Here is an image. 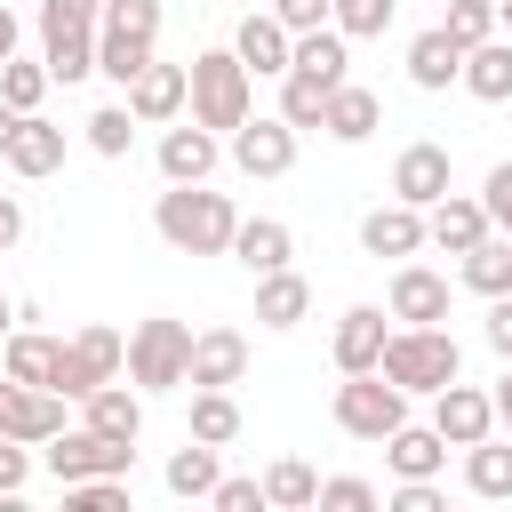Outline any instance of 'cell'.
<instances>
[{"mask_svg":"<svg viewBox=\"0 0 512 512\" xmlns=\"http://www.w3.org/2000/svg\"><path fill=\"white\" fill-rule=\"evenodd\" d=\"M152 224L176 256H232V232H240V208L208 184H168L152 200Z\"/></svg>","mask_w":512,"mask_h":512,"instance_id":"6da1fadb","label":"cell"},{"mask_svg":"<svg viewBox=\"0 0 512 512\" xmlns=\"http://www.w3.org/2000/svg\"><path fill=\"white\" fill-rule=\"evenodd\" d=\"M248 112H256V72L232 48H200L192 56V120L216 128V136H232Z\"/></svg>","mask_w":512,"mask_h":512,"instance_id":"7a4b0ae2","label":"cell"},{"mask_svg":"<svg viewBox=\"0 0 512 512\" xmlns=\"http://www.w3.org/2000/svg\"><path fill=\"white\" fill-rule=\"evenodd\" d=\"M128 384H136V392H176V384H192V328L168 320V312L136 320V328H128Z\"/></svg>","mask_w":512,"mask_h":512,"instance_id":"3957f363","label":"cell"},{"mask_svg":"<svg viewBox=\"0 0 512 512\" xmlns=\"http://www.w3.org/2000/svg\"><path fill=\"white\" fill-rule=\"evenodd\" d=\"M376 376H392L400 392H448V384L464 376V352H456L448 328H392Z\"/></svg>","mask_w":512,"mask_h":512,"instance_id":"277c9868","label":"cell"},{"mask_svg":"<svg viewBox=\"0 0 512 512\" xmlns=\"http://www.w3.org/2000/svg\"><path fill=\"white\" fill-rule=\"evenodd\" d=\"M328 416H336V432H352V440H392L400 424H408V392L392 384V376H344L336 384V400H328Z\"/></svg>","mask_w":512,"mask_h":512,"instance_id":"5b68a950","label":"cell"},{"mask_svg":"<svg viewBox=\"0 0 512 512\" xmlns=\"http://www.w3.org/2000/svg\"><path fill=\"white\" fill-rule=\"evenodd\" d=\"M40 464L72 488V480H128L136 472V440H104V432H88V424H64L48 448H40Z\"/></svg>","mask_w":512,"mask_h":512,"instance_id":"8992f818","label":"cell"},{"mask_svg":"<svg viewBox=\"0 0 512 512\" xmlns=\"http://www.w3.org/2000/svg\"><path fill=\"white\" fill-rule=\"evenodd\" d=\"M120 368H128V336L120 328H80L56 352V392L64 400H88L96 384H120Z\"/></svg>","mask_w":512,"mask_h":512,"instance_id":"52a82bcc","label":"cell"},{"mask_svg":"<svg viewBox=\"0 0 512 512\" xmlns=\"http://www.w3.org/2000/svg\"><path fill=\"white\" fill-rule=\"evenodd\" d=\"M296 136H304V128H288L280 112H248L224 144H232V168H240V176H288V168H296Z\"/></svg>","mask_w":512,"mask_h":512,"instance_id":"ba28073f","label":"cell"},{"mask_svg":"<svg viewBox=\"0 0 512 512\" xmlns=\"http://www.w3.org/2000/svg\"><path fill=\"white\" fill-rule=\"evenodd\" d=\"M56 432H64V392H40V384H16V376H0V440L48 448Z\"/></svg>","mask_w":512,"mask_h":512,"instance_id":"9c48e42d","label":"cell"},{"mask_svg":"<svg viewBox=\"0 0 512 512\" xmlns=\"http://www.w3.org/2000/svg\"><path fill=\"white\" fill-rule=\"evenodd\" d=\"M184 104H192V64H160V56H152V64L128 80V112H136L144 128H176Z\"/></svg>","mask_w":512,"mask_h":512,"instance_id":"30bf717a","label":"cell"},{"mask_svg":"<svg viewBox=\"0 0 512 512\" xmlns=\"http://www.w3.org/2000/svg\"><path fill=\"white\" fill-rule=\"evenodd\" d=\"M384 344H392V312L384 304H352L344 320H336V376H376L384 368Z\"/></svg>","mask_w":512,"mask_h":512,"instance_id":"8fae6325","label":"cell"},{"mask_svg":"<svg viewBox=\"0 0 512 512\" xmlns=\"http://www.w3.org/2000/svg\"><path fill=\"white\" fill-rule=\"evenodd\" d=\"M448 192H456L448 144H400V160H392V200H408V208H440Z\"/></svg>","mask_w":512,"mask_h":512,"instance_id":"7c38bea8","label":"cell"},{"mask_svg":"<svg viewBox=\"0 0 512 512\" xmlns=\"http://www.w3.org/2000/svg\"><path fill=\"white\" fill-rule=\"evenodd\" d=\"M432 432L448 440V448H480L488 432H496V400L480 392V384H448V392H432Z\"/></svg>","mask_w":512,"mask_h":512,"instance_id":"4fadbf2b","label":"cell"},{"mask_svg":"<svg viewBox=\"0 0 512 512\" xmlns=\"http://www.w3.org/2000/svg\"><path fill=\"white\" fill-rule=\"evenodd\" d=\"M232 56H240L256 80H288V64H296V32H288L272 8H256V16H240V32H232Z\"/></svg>","mask_w":512,"mask_h":512,"instance_id":"5bb4252c","label":"cell"},{"mask_svg":"<svg viewBox=\"0 0 512 512\" xmlns=\"http://www.w3.org/2000/svg\"><path fill=\"white\" fill-rule=\"evenodd\" d=\"M216 160H224V136H216V128H200V120L160 128V176H168V184H208Z\"/></svg>","mask_w":512,"mask_h":512,"instance_id":"9a60e30c","label":"cell"},{"mask_svg":"<svg viewBox=\"0 0 512 512\" xmlns=\"http://www.w3.org/2000/svg\"><path fill=\"white\" fill-rule=\"evenodd\" d=\"M384 312H392L400 328H440V320H448V280H440L432 264H400Z\"/></svg>","mask_w":512,"mask_h":512,"instance_id":"2e32d148","label":"cell"},{"mask_svg":"<svg viewBox=\"0 0 512 512\" xmlns=\"http://www.w3.org/2000/svg\"><path fill=\"white\" fill-rule=\"evenodd\" d=\"M248 376V336L240 328H200L192 336V392H232Z\"/></svg>","mask_w":512,"mask_h":512,"instance_id":"e0dca14e","label":"cell"},{"mask_svg":"<svg viewBox=\"0 0 512 512\" xmlns=\"http://www.w3.org/2000/svg\"><path fill=\"white\" fill-rule=\"evenodd\" d=\"M424 240H432V232H424V208H408V200H384V208L360 216V248H368V256H400V264H408Z\"/></svg>","mask_w":512,"mask_h":512,"instance_id":"ac0fdd59","label":"cell"},{"mask_svg":"<svg viewBox=\"0 0 512 512\" xmlns=\"http://www.w3.org/2000/svg\"><path fill=\"white\" fill-rule=\"evenodd\" d=\"M288 256H296V232H288L280 216H240V232H232V264H240L248 280L288 272Z\"/></svg>","mask_w":512,"mask_h":512,"instance_id":"d6986e66","label":"cell"},{"mask_svg":"<svg viewBox=\"0 0 512 512\" xmlns=\"http://www.w3.org/2000/svg\"><path fill=\"white\" fill-rule=\"evenodd\" d=\"M424 232H432V248H448V256H472L496 224H488V208H480V192L464 200V192H448L440 208H424Z\"/></svg>","mask_w":512,"mask_h":512,"instance_id":"ffe728a7","label":"cell"},{"mask_svg":"<svg viewBox=\"0 0 512 512\" xmlns=\"http://www.w3.org/2000/svg\"><path fill=\"white\" fill-rule=\"evenodd\" d=\"M56 352H64V336L16 328V336L0 344V376H16V384H40V392H56Z\"/></svg>","mask_w":512,"mask_h":512,"instance_id":"44dd1931","label":"cell"},{"mask_svg":"<svg viewBox=\"0 0 512 512\" xmlns=\"http://www.w3.org/2000/svg\"><path fill=\"white\" fill-rule=\"evenodd\" d=\"M80 408H88L80 424L104 432V440H136V432H144V392H136V384H96Z\"/></svg>","mask_w":512,"mask_h":512,"instance_id":"7402d4cb","label":"cell"},{"mask_svg":"<svg viewBox=\"0 0 512 512\" xmlns=\"http://www.w3.org/2000/svg\"><path fill=\"white\" fill-rule=\"evenodd\" d=\"M384 464H392V480H440L448 440H440L432 424H400V432L384 440Z\"/></svg>","mask_w":512,"mask_h":512,"instance_id":"603a6c76","label":"cell"},{"mask_svg":"<svg viewBox=\"0 0 512 512\" xmlns=\"http://www.w3.org/2000/svg\"><path fill=\"white\" fill-rule=\"evenodd\" d=\"M408 80H416V88H432V96H440V88H456V80H464V48H456L440 24H432V32H416V40H408Z\"/></svg>","mask_w":512,"mask_h":512,"instance_id":"cb8c5ba5","label":"cell"},{"mask_svg":"<svg viewBox=\"0 0 512 512\" xmlns=\"http://www.w3.org/2000/svg\"><path fill=\"white\" fill-rule=\"evenodd\" d=\"M0 168H16V176H56V168H64V128L40 120V112H24V128H16V144H8Z\"/></svg>","mask_w":512,"mask_h":512,"instance_id":"d4e9b609","label":"cell"},{"mask_svg":"<svg viewBox=\"0 0 512 512\" xmlns=\"http://www.w3.org/2000/svg\"><path fill=\"white\" fill-rule=\"evenodd\" d=\"M464 96H480V104H512V40H480V48H464V80H456Z\"/></svg>","mask_w":512,"mask_h":512,"instance_id":"484cf974","label":"cell"},{"mask_svg":"<svg viewBox=\"0 0 512 512\" xmlns=\"http://www.w3.org/2000/svg\"><path fill=\"white\" fill-rule=\"evenodd\" d=\"M344 64H352V40H344L336 24L296 32V64H288V72H304V80H320V88H344Z\"/></svg>","mask_w":512,"mask_h":512,"instance_id":"4316f807","label":"cell"},{"mask_svg":"<svg viewBox=\"0 0 512 512\" xmlns=\"http://www.w3.org/2000/svg\"><path fill=\"white\" fill-rule=\"evenodd\" d=\"M320 128H328L336 144H368V136L384 128V104H376V88H352V80H344V88L328 96V120H320Z\"/></svg>","mask_w":512,"mask_h":512,"instance_id":"83f0119b","label":"cell"},{"mask_svg":"<svg viewBox=\"0 0 512 512\" xmlns=\"http://www.w3.org/2000/svg\"><path fill=\"white\" fill-rule=\"evenodd\" d=\"M304 312H312V280L304 272H264L256 280V320L264 328H296Z\"/></svg>","mask_w":512,"mask_h":512,"instance_id":"f1b7e54d","label":"cell"},{"mask_svg":"<svg viewBox=\"0 0 512 512\" xmlns=\"http://www.w3.org/2000/svg\"><path fill=\"white\" fill-rule=\"evenodd\" d=\"M464 488L472 496H488V504H512V440H480V448H464Z\"/></svg>","mask_w":512,"mask_h":512,"instance_id":"f546056e","label":"cell"},{"mask_svg":"<svg viewBox=\"0 0 512 512\" xmlns=\"http://www.w3.org/2000/svg\"><path fill=\"white\" fill-rule=\"evenodd\" d=\"M464 288H472V296H488V304H496V296H512V232H488V240L464 256Z\"/></svg>","mask_w":512,"mask_h":512,"instance_id":"4dcf8cb0","label":"cell"},{"mask_svg":"<svg viewBox=\"0 0 512 512\" xmlns=\"http://www.w3.org/2000/svg\"><path fill=\"white\" fill-rule=\"evenodd\" d=\"M216 480H224V464H216L208 440H184L168 456V496H216Z\"/></svg>","mask_w":512,"mask_h":512,"instance_id":"1f68e13d","label":"cell"},{"mask_svg":"<svg viewBox=\"0 0 512 512\" xmlns=\"http://www.w3.org/2000/svg\"><path fill=\"white\" fill-rule=\"evenodd\" d=\"M104 32V0H40V48L48 40H96Z\"/></svg>","mask_w":512,"mask_h":512,"instance_id":"d6a6232c","label":"cell"},{"mask_svg":"<svg viewBox=\"0 0 512 512\" xmlns=\"http://www.w3.org/2000/svg\"><path fill=\"white\" fill-rule=\"evenodd\" d=\"M264 496H272V512H304V504H320V472L304 456H280L264 472Z\"/></svg>","mask_w":512,"mask_h":512,"instance_id":"836d02e7","label":"cell"},{"mask_svg":"<svg viewBox=\"0 0 512 512\" xmlns=\"http://www.w3.org/2000/svg\"><path fill=\"white\" fill-rule=\"evenodd\" d=\"M80 128H88V152H104V160H128V144H136V128H144V120H136L128 104H96Z\"/></svg>","mask_w":512,"mask_h":512,"instance_id":"e575fe53","label":"cell"},{"mask_svg":"<svg viewBox=\"0 0 512 512\" xmlns=\"http://www.w3.org/2000/svg\"><path fill=\"white\" fill-rule=\"evenodd\" d=\"M192 440L232 448V440H240V400H232V392H192Z\"/></svg>","mask_w":512,"mask_h":512,"instance_id":"d590c367","label":"cell"},{"mask_svg":"<svg viewBox=\"0 0 512 512\" xmlns=\"http://www.w3.org/2000/svg\"><path fill=\"white\" fill-rule=\"evenodd\" d=\"M144 64H152V40H128V32H96V72H104V80H120V88H128Z\"/></svg>","mask_w":512,"mask_h":512,"instance_id":"8d00e7d4","label":"cell"},{"mask_svg":"<svg viewBox=\"0 0 512 512\" xmlns=\"http://www.w3.org/2000/svg\"><path fill=\"white\" fill-rule=\"evenodd\" d=\"M328 96H336V88L288 72V80H280V120H288V128H320V120H328Z\"/></svg>","mask_w":512,"mask_h":512,"instance_id":"74e56055","label":"cell"},{"mask_svg":"<svg viewBox=\"0 0 512 512\" xmlns=\"http://www.w3.org/2000/svg\"><path fill=\"white\" fill-rule=\"evenodd\" d=\"M496 0H448V16H440V32L456 40V48H480V40H496Z\"/></svg>","mask_w":512,"mask_h":512,"instance_id":"f35d334b","label":"cell"},{"mask_svg":"<svg viewBox=\"0 0 512 512\" xmlns=\"http://www.w3.org/2000/svg\"><path fill=\"white\" fill-rule=\"evenodd\" d=\"M40 96H48V64L8 56V64H0V104H8V112H40Z\"/></svg>","mask_w":512,"mask_h":512,"instance_id":"ab89813d","label":"cell"},{"mask_svg":"<svg viewBox=\"0 0 512 512\" xmlns=\"http://www.w3.org/2000/svg\"><path fill=\"white\" fill-rule=\"evenodd\" d=\"M56 512H136V496H128V480H72Z\"/></svg>","mask_w":512,"mask_h":512,"instance_id":"60d3db41","label":"cell"},{"mask_svg":"<svg viewBox=\"0 0 512 512\" xmlns=\"http://www.w3.org/2000/svg\"><path fill=\"white\" fill-rule=\"evenodd\" d=\"M392 8H400V0H336V16H328V24H336L344 40H376V32L392 24Z\"/></svg>","mask_w":512,"mask_h":512,"instance_id":"b9f144b4","label":"cell"},{"mask_svg":"<svg viewBox=\"0 0 512 512\" xmlns=\"http://www.w3.org/2000/svg\"><path fill=\"white\" fill-rule=\"evenodd\" d=\"M104 32H128V40H160V0H104Z\"/></svg>","mask_w":512,"mask_h":512,"instance_id":"7bdbcfd3","label":"cell"},{"mask_svg":"<svg viewBox=\"0 0 512 512\" xmlns=\"http://www.w3.org/2000/svg\"><path fill=\"white\" fill-rule=\"evenodd\" d=\"M320 512H384V496L360 472H336V480H320Z\"/></svg>","mask_w":512,"mask_h":512,"instance_id":"ee69618b","label":"cell"},{"mask_svg":"<svg viewBox=\"0 0 512 512\" xmlns=\"http://www.w3.org/2000/svg\"><path fill=\"white\" fill-rule=\"evenodd\" d=\"M40 64H48V80H64V88H72V80H88V72H96V40H48V56H40Z\"/></svg>","mask_w":512,"mask_h":512,"instance_id":"f6af8a7d","label":"cell"},{"mask_svg":"<svg viewBox=\"0 0 512 512\" xmlns=\"http://www.w3.org/2000/svg\"><path fill=\"white\" fill-rule=\"evenodd\" d=\"M208 512H272V496H264V480H216V496H208Z\"/></svg>","mask_w":512,"mask_h":512,"instance_id":"bcb514c9","label":"cell"},{"mask_svg":"<svg viewBox=\"0 0 512 512\" xmlns=\"http://www.w3.org/2000/svg\"><path fill=\"white\" fill-rule=\"evenodd\" d=\"M480 208H488L496 232H512V160H496V168L480 176Z\"/></svg>","mask_w":512,"mask_h":512,"instance_id":"7dc6e473","label":"cell"},{"mask_svg":"<svg viewBox=\"0 0 512 512\" xmlns=\"http://www.w3.org/2000/svg\"><path fill=\"white\" fill-rule=\"evenodd\" d=\"M272 16H280L288 32H320V24L336 16V0H272Z\"/></svg>","mask_w":512,"mask_h":512,"instance_id":"c3c4849f","label":"cell"},{"mask_svg":"<svg viewBox=\"0 0 512 512\" xmlns=\"http://www.w3.org/2000/svg\"><path fill=\"white\" fill-rule=\"evenodd\" d=\"M384 512H448V496H440L432 480H400V488L384 496Z\"/></svg>","mask_w":512,"mask_h":512,"instance_id":"681fc988","label":"cell"},{"mask_svg":"<svg viewBox=\"0 0 512 512\" xmlns=\"http://www.w3.org/2000/svg\"><path fill=\"white\" fill-rule=\"evenodd\" d=\"M32 480V448L24 440H0V488H24Z\"/></svg>","mask_w":512,"mask_h":512,"instance_id":"f907efd6","label":"cell"},{"mask_svg":"<svg viewBox=\"0 0 512 512\" xmlns=\"http://www.w3.org/2000/svg\"><path fill=\"white\" fill-rule=\"evenodd\" d=\"M488 352H496V360H512V296H496V304H488Z\"/></svg>","mask_w":512,"mask_h":512,"instance_id":"816d5d0a","label":"cell"},{"mask_svg":"<svg viewBox=\"0 0 512 512\" xmlns=\"http://www.w3.org/2000/svg\"><path fill=\"white\" fill-rule=\"evenodd\" d=\"M16 240H24V200H16V192H0V256H8Z\"/></svg>","mask_w":512,"mask_h":512,"instance_id":"f5cc1de1","label":"cell"},{"mask_svg":"<svg viewBox=\"0 0 512 512\" xmlns=\"http://www.w3.org/2000/svg\"><path fill=\"white\" fill-rule=\"evenodd\" d=\"M488 400H496V424L512 432V360H504V376H496V392H488Z\"/></svg>","mask_w":512,"mask_h":512,"instance_id":"db71d44e","label":"cell"},{"mask_svg":"<svg viewBox=\"0 0 512 512\" xmlns=\"http://www.w3.org/2000/svg\"><path fill=\"white\" fill-rule=\"evenodd\" d=\"M16 40H24V24H16V8H0V64L16 56Z\"/></svg>","mask_w":512,"mask_h":512,"instance_id":"11a10c76","label":"cell"},{"mask_svg":"<svg viewBox=\"0 0 512 512\" xmlns=\"http://www.w3.org/2000/svg\"><path fill=\"white\" fill-rule=\"evenodd\" d=\"M16 128H24V112H8V104H0V160H8V144H16Z\"/></svg>","mask_w":512,"mask_h":512,"instance_id":"9f6ffc18","label":"cell"},{"mask_svg":"<svg viewBox=\"0 0 512 512\" xmlns=\"http://www.w3.org/2000/svg\"><path fill=\"white\" fill-rule=\"evenodd\" d=\"M16 320H24V304H8V296H0V344L16 336Z\"/></svg>","mask_w":512,"mask_h":512,"instance_id":"6f0895ef","label":"cell"},{"mask_svg":"<svg viewBox=\"0 0 512 512\" xmlns=\"http://www.w3.org/2000/svg\"><path fill=\"white\" fill-rule=\"evenodd\" d=\"M0 512H32V504H24V488H0Z\"/></svg>","mask_w":512,"mask_h":512,"instance_id":"680465c9","label":"cell"},{"mask_svg":"<svg viewBox=\"0 0 512 512\" xmlns=\"http://www.w3.org/2000/svg\"><path fill=\"white\" fill-rule=\"evenodd\" d=\"M496 16H504V40H512V0H496Z\"/></svg>","mask_w":512,"mask_h":512,"instance_id":"91938a15","label":"cell"},{"mask_svg":"<svg viewBox=\"0 0 512 512\" xmlns=\"http://www.w3.org/2000/svg\"><path fill=\"white\" fill-rule=\"evenodd\" d=\"M304 512H320V504H304Z\"/></svg>","mask_w":512,"mask_h":512,"instance_id":"94428289","label":"cell"}]
</instances>
